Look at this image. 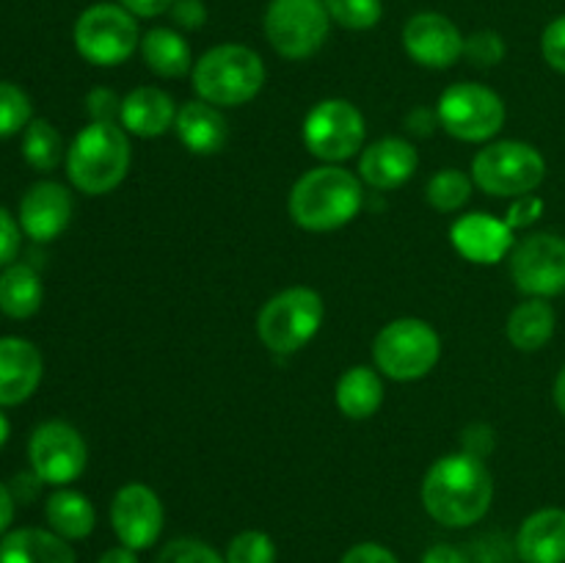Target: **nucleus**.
<instances>
[{
	"instance_id": "obj_38",
	"label": "nucleus",
	"mask_w": 565,
	"mask_h": 563,
	"mask_svg": "<svg viewBox=\"0 0 565 563\" xmlns=\"http://www.w3.org/2000/svg\"><path fill=\"white\" fill-rule=\"evenodd\" d=\"M544 208L546 204L539 193H527V196L511 199V208H508V213H505V224L511 226L513 232L527 230V226H533L535 221L544 215Z\"/></svg>"
},
{
	"instance_id": "obj_15",
	"label": "nucleus",
	"mask_w": 565,
	"mask_h": 563,
	"mask_svg": "<svg viewBox=\"0 0 565 563\" xmlns=\"http://www.w3.org/2000/svg\"><path fill=\"white\" fill-rule=\"evenodd\" d=\"M463 33L439 11H417L403 25V50L425 70H450L463 59Z\"/></svg>"
},
{
	"instance_id": "obj_19",
	"label": "nucleus",
	"mask_w": 565,
	"mask_h": 563,
	"mask_svg": "<svg viewBox=\"0 0 565 563\" xmlns=\"http://www.w3.org/2000/svg\"><path fill=\"white\" fill-rule=\"evenodd\" d=\"M42 351L25 337H0V408L20 406L39 390Z\"/></svg>"
},
{
	"instance_id": "obj_14",
	"label": "nucleus",
	"mask_w": 565,
	"mask_h": 563,
	"mask_svg": "<svg viewBox=\"0 0 565 563\" xmlns=\"http://www.w3.org/2000/svg\"><path fill=\"white\" fill-rule=\"evenodd\" d=\"M108 517L119 544L143 552L158 544L166 524V508L152 486L130 480L116 489Z\"/></svg>"
},
{
	"instance_id": "obj_1",
	"label": "nucleus",
	"mask_w": 565,
	"mask_h": 563,
	"mask_svg": "<svg viewBox=\"0 0 565 563\" xmlns=\"http://www.w3.org/2000/svg\"><path fill=\"white\" fill-rule=\"evenodd\" d=\"M423 508L441 528H472L494 502V478L483 458L467 450L447 453L423 478Z\"/></svg>"
},
{
	"instance_id": "obj_42",
	"label": "nucleus",
	"mask_w": 565,
	"mask_h": 563,
	"mask_svg": "<svg viewBox=\"0 0 565 563\" xmlns=\"http://www.w3.org/2000/svg\"><path fill=\"white\" fill-rule=\"evenodd\" d=\"M116 3L125 6V9L130 11L132 17H138V20H152V17L169 14L174 0H116Z\"/></svg>"
},
{
	"instance_id": "obj_45",
	"label": "nucleus",
	"mask_w": 565,
	"mask_h": 563,
	"mask_svg": "<svg viewBox=\"0 0 565 563\" xmlns=\"http://www.w3.org/2000/svg\"><path fill=\"white\" fill-rule=\"evenodd\" d=\"M14 511H17L14 491H11V486H6L3 480H0V535L9 533L11 522H14Z\"/></svg>"
},
{
	"instance_id": "obj_24",
	"label": "nucleus",
	"mask_w": 565,
	"mask_h": 563,
	"mask_svg": "<svg viewBox=\"0 0 565 563\" xmlns=\"http://www.w3.org/2000/svg\"><path fill=\"white\" fill-rule=\"evenodd\" d=\"M138 53H141L143 66L158 77H166V81L191 75L193 64H196L188 39L177 28L166 25L149 28L147 33H141Z\"/></svg>"
},
{
	"instance_id": "obj_9",
	"label": "nucleus",
	"mask_w": 565,
	"mask_h": 563,
	"mask_svg": "<svg viewBox=\"0 0 565 563\" xmlns=\"http://www.w3.org/2000/svg\"><path fill=\"white\" fill-rule=\"evenodd\" d=\"M436 119L447 136L463 144H486L505 127V99L483 83H452L441 92Z\"/></svg>"
},
{
	"instance_id": "obj_37",
	"label": "nucleus",
	"mask_w": 565,
	"mask_h": 563,
	"mask_svg": "<svg viewBox=\"0 0 565 563\" xmlns=\"http://www.w3.org/2000/svg\"><path fill=\"white\" fill-rule=\"evenodd\" d=\"M541 55L552 70L565 75V14L555 17L541 33Z\"/></svg>"
},
{
	"instance_id": "obj_31",
	"label": "nucleus",
	"mask_w": 565,
	"mask_h": 563,
	"mask_svg": "<svg viewBox=\"0 0 565 563\" xmlns=\"http://www.w3.org/2000/svg\"><path fill=\"white\" fill-rule=\"evenodd\" d=\"M226 563H276L279 561V550L276 541L270 539L265 530H241L230 539L224 552Z\"/></svg>"
},
{
	"instance_id": "obj_2",
	"label": "nucleus",
	"mask_w": 565,
	"mask_h": 563,
	"mask_svg": "<svg viewBox=\"0 0 565 563\" xmlns=\"http://www.w3.org/2000/svg\"><path fill=\"white\" fill-rule=\"evenodd\" d=\"M362 204V177L345 166L323 163L298 177L287 196V213L307 232H334L351 224Z\"/></svg>"
},
{
	"instance_id": "obj_41",
	"label": "nucleus",
	"mask_w": 565,
	"mask_h": 563,
	"mask_svg": "<svg viewBox=\"0 0 565 563\" xmlns=\"http://www.w3.org/2000/svg\"><path fill=\"white\" fill-rule=\"evenodd\" d=\"M340 563H401L390 546L379 544V541H359L351 550H345Z\"/></svg>"
},
{
	"instance_id": "obj_34",
	"label": "nucleus",
	"mask_w": 565,
	"mask_h": 563,
	"mask_svg": "<svg viewBox=\"0 0 565 563\" xmlns=\"http://www.w3.org/2000/svg\"><path fill=\"white\" fill-rule=\"evenodd\" d=\"M154 563H226L215 546H210L207 541L193 539V535H180V539H171L160 546Z\"/></svg>"
},
{
	"instance_id": "obj_47",
	"label": "nucleus",
	"mask_w": 565,
	"mask_h": 563,
	"mask_svg": "<svg viewBox=\"0 0 565 563\" xmlns=\"http://www.w3.org/2000/svg\"><path fill=\"white\" fill-rule=\"evenodd\" d=\"M552 401H555L557 412L565 417V364L561 368V373L555 375V386H552Z\"/></svg>"
},
{
	"instance_id": "obj_35",
	"label": "nucleus",
	"mask_w": 565,
	"mask_h": 563,
	"mask_svg": "<svg viewBox=\"0 0 565 563\" xmlns=\"http://www.w3.org/2000/svg\"><path fill=\"white\" fill-rule=\"evenodd\" d=\"M508 55L505 39L500 36L491 28H483V31H475L463 39V59L475 66H483V70H491V66L502 64Z\"/></svg>"
},
{
	"instance_id": "obj_27",
	"label": "nucleus",
	"mask_w": 565,
	"mask_h": 563,
	"mask_svg": "<svg viewBox=\"0 0 565 563\" xmlns=\"http://www.w3.org/2000/svg\"><path fill=\"white\" fill-rule=\"evenodd\" d=\"M334 401L348 419H370L384 403L381 373L370 364H353L337 381Z\"/></svg>"
},
{
	"instance_id": "obj_17",
	"label": "nucleus",
	"mask_w": 565,
	"mask_h": 563,
	"mask_svg": "<svg viewBox=\"0 0 565 563\" xmlns=\"http://www.w3.org/2000/svg\"><path fill=\"white\" fill-rule=\"evenodd\" d=\"M450 243L463 259L475 265H497L516 246L505 219L489 213H467L452 221Z\"/></svg>"
},
{
	"instance_id": "obj_21",
	"label": "nucleus",
	"mask_w": 565,
	"mask_h": 563,
	"mask_svg": "<svg viewBox=\"0 0 565 563\" xmlns=\"http://www.w3.org/2000/svg\"><path fill=\"white\" fill-rule=\"evenodd\" d=\"M516 555L522 563H565V508L530 513L516 530Z\"/></svg>"
},
{
	"instance_id": "obj_16",
	"label": "nucleus",
	"mask_w": 565,
	"mask_h": 563,
	"mask_svg": "<svg viewBox=\"0 0 565 563\" xmlns=\"http://www.w3.org/2000/svg\"><path fill=\"white\" fill-rule=\"evenodd\" d=\"M72 215H75V202L70 188L55 180H39L22 193L17 221L22 235L36 243H50L64 235L66 226L72 224Z\"/></svg>"
},
{
	"instance_id": "obj_23",
	"label": "nucleus",
	"mask_w": 565,
	"mask_h": 563,
	"mask_svg": "<svg viewBox=\"0 0 565 563\" xmlns=\"http://www.w3.org/2000/svg\"><path fill=\"white\" fill-rule=\"evenodd\" d=\"M0 563H77L72 541L50 528H17L0 539Z\"/></svg>"
},
{
	"instance_id": "obj_8",
	"label": "nucleus",
	"mask_w": 565,
	"mask_h": 563,
	"mask_svg": "<svg viewBox=\"0 0 565 563\" xmlns=\"http://www.w3.org/2000/svg\"><path fill=\"white\" fill-rule=\"evenodd\" d=\"M75 50L92 66H121L141 44L138 17L119 3H94L72 28Z\"/></svg>"
},
{
	"instance_id": "obj_7",
	"label": "nucleus",
	"mask_w": 565,
	"mask_h": 563,
	"mask_svg": "<svg viewBox=\"0 0 565 563\" xmlns=\"http://www.w3.org/2000/svg\"><path fill=\"white\" fill-rule=\"evenodd\" d=\"M441 337L428 320L397 318L381 326L373 340V362L392 381H419L439 364Z\"/></svg>"
},
{
	"instance_id": "obj_28",
	"label": "nucleus",
	"mask_w": 565,
	"mask_h": 563,
	"mask_svg": "<svg viewBox=\"0 0 565 563\" xmlns=\"http://www.w3.org/2000/svg\"><path fill=\"white\" fill-rule=\"evenodd\" d=\"M44 285L36 268L11 263L0 270V312L11 320H28L42 309Z\"/></svg>"
},
{
	"instance_id": "obj_39",
	"label": "nucleus",
	"mask_w": 565,
	"mask_h": 563,
	"mask_svg": "<svg viewBox=\"0 0 565 563\" xmlns=\"http://www.w3.org/2000/svg\"><path fill=\"white\" fill-rule=\"evenodd\" d=\"M20 243H22V226L14 215L9 213L6 208H0V270L6 265H11L20 254Z\"/></svg>"
},
{
	"instance_id": "obj_48",
	"label": "nucleus",
	"mask_w": 565,
	"mask_h": 563,
	"mask_svg": "<svg viewBox=\"0 0 565 563\" xmlns=\"http://www.w3.org/2000/svg\"><path fill=\"white\" fill-rule=\"evenodd\" d=\"M9 436H11V423H9V417L3 414V408H0V450L6 447Z\"/></svg>"
},
{
	"instance_id": "obj_36",
	"label": "nucleus",
	"mask_w": 565,
	"mask_h": 563,
	"mask_svg": "<svg viewBox=\"0 0 565 563\" xmlns=\"http://www.w3.org/2000/svg\"><path fill=\"white\" fill-rule=\"evenodd\" d=\"M86 110L92 121H105V125H119L121 116V97L114 88L97 86L88 92L86 97Z\"/></svg>"
},
{
	"instance_id": "obj_29",
	"label": "nucleus",
	"mask_w": 565,
	"mask_h": 563,
	"mask_svg": "<svg viewBox=\"0 0 565 563\" xmlns=\"http://www.w3.org/2000/svg\"><path fill=\"white\" fill-rule=\"evenodd\" d=\"M22 158L33 171H55L66 160V147L61 132L55 130L53 121L31 119V125L22 130Z\"/></svg>"
},
{
	"instance_id": "obj_4",
	"label": "nucleus",
	"mask_w": 565,
	"mask_h": 563,
	"mask_svg": "<svg viewBox=\"0 0 565 563\" xmlns=\"http://www.w3.org/2000/svg\"><path fill=\"white\" fill-rule=\"evenodd\" d=\"M265 61L248 44L226 42L202 53L193 64L191 86L199 99L215 108H237L263 92Z\"/></svg>"
},
{
	"instance_id": "obj_11",
	"label": "nucleus",
	"mask_w": 565,
	"mask_h": 563,
	"mask_svg": "<svg viewBox=\"0 0 565 563\" xmlns=\"http://www.w3.org/2000/svg\"><path fill=\"white\" fill-rule=\"evenodd\" d=\"M301 138L312 158L340 166L362 152L367 125L351 99L329 97L312 105V110L303 116Z\"/></svg>"
},
{
	"instance_id": "obj_32",
	"label": "nucleus",
	"mask_w": 565,
	"mask_h": 563,
	"mask_svg": "<svg viewBox=\"0 0 565 563\" xmlns=\"http://www.w3.org/2000/svg\"><path fill=\"white\" fill-rule=\"evenodd\" d=\"M331 22L345 31H370L384 17V0H323Z\"/></svg>"
},
{
	"instance_id": "obj_20",
	"label": "nucleus",
	"mask_w": 565,
	"mask_h": 563,
	"mask_svg": "<svg viewBox=\"0 0 565 563\" xmlns=\"http://www.w3.org/2000/svg\"><path fill=\"white\" fill-rule=\"evenodd\" d=\"M177 110L180 105L169 92L158 86H138L121 97L119 125L125 127L127 136L160 138L174 130Z\"/></svg>"
},
{
	"instance_id": "obj_10",
	"label": "nucleus",
	"mask_w": 565,
	"mask_h": 563,
	"mask_svg": "<svg viewBox=\"0 0 565 563\" xmlns=\"http://www.w3.org/2000/svg\"><path fill=\"white\" fill-rule=\"evenodd\" d=\"M263 31L276 55L303 61L326 44L331 17L323 0H270L263 14Z\"/></svg>"
},
{
	"instance_id": "obj_5",
	"label": "nucleus",
	"mask_w": 565,
	"mask_h": 563,
	"mask_svg": "<svg viewBox=\"0 0 565 563\" xmlns=\"http://www.w3.org/2000/svg\"><path fill=\"white\" fill-rule=\"evenodd\" d=\"M326 320V301L315 287H285L257 312V337L270 353L290 357L318 337Z\"/></svg>"
},
{
	"instance_id": "obj_44",
	"label": "nucleus",
	"mask_w": 565,
	"mask_h": 563,
	"mask_svg": "<svg viewBox=\"0 0 565 563\" xmlns=\"http://www.w3.org/2000/svg\"><path fill=\"white\" fill-rule=\"evenodd\" d=\"M42 489V480L36 478V472H20L11 484V491H14V500L17 502H28L31 497H36V491Z\"/></svg>"
},
{
	"instance_id": "obj_25",
	"label": "nucleus",
	"mask_w": 565,
	"mask_h": 563,
	"mask_svg": "<svg viewBox=\"0 0 565 563\" xmlns=\"http://www.w3.org/2000/svg\"><path fill=\"white\" fill-rule=\"evenodd\" d=\"M557 312L550 298H524L508 315L505 337L516 351L535 353L555 337Z\"/></svg>"
},
{
	"instance_id": "obj_18",
	"label": "nucleus",
	"mask_w": 565,
	"mask_h": 563,
	"mask_svg": "<svg viewBox=\"0 0 565 563\" xmlns=\"http://www.w3.org/2000/svg\"><path fill=\"white\" fill-rule=\"evenodd\" d=\"M419 166L417 147L408 138L386 136L367 144L359 155V177L375 191H395L414 177Z\"/></svg>"
},
{
	"instance_id": "obj_12",
	"label": "nucleus",
	"mask_w": 565,
	"mask_h": 563,
	"mask_svg": "<svg viewBox=\"0 0 565 563\" xmlns=\"http://www.w3.org/2000/svg\"><path fill=\"white\" fill-rule=\"evenodd\" d=\"M28 461L42 484L70 486L86 472L88 447L81 431L64 419H47L36 425L28 439Z\"/></svg>"
},
{
	"instance_id": "obj_6",
	"label": "nucleus",
	"mask_w": 565,
	"mask_h": 563,
	"mask_svg": "<svg viewBox=\"0 0 565 563\" xmlns=\"http://www.w3.org/2000/svg\"><path fill=\"white\" fill-rule=\"evenodd\" d=\"M475 188L494 199L535 193L546 180V160L539 147L516 138L491 141L472 158Z\"/></svg>"
},
{
	"instance_id": "obj_26",
	"label": "nucleus",
	"mask_w": 565,
	"mask_h": 563,
	"mask_svg": "<svg viewBox=\"0 0 565 563\" xmlns=\"http://www.w3.org/2000/svg\"><path fill=\"white\" fill-rule=\"evenodd\" d=\"M44 519L50 530L66 541H83L97 528V511L94 502L83 491L61 486L44 500Z\"/></svg>"
},
{
	"instance_id": "obj_3",
	"label": "nucleus",
	"mask_w": 565,
	"mask_h": 563,
	"mask_svg": "<svg viewBox=\"0 0 565 563\" xmlns=\"http://www.w3.org/2000/svg\"><path fill=\"white\" fill-rule=\"evenodd\" d=\"M132 147L121 125L88 121L66 147V177L86 196L116 191L130 174Z\"/></svg>"
},
{
	"instance_id": "obj_46",
	"label": "nucleus",
	"mask_w": 565,
	"mask_h": 563,
	"mask_svg": "<svg viewBox=\"0 0 565 563\" xmlns=\"http://www.w3.org/2000/svg\"><path fill=\"white\" fill-rule=\"evenodd\" d=\"M97 563H141V561H138L136 550H130V546H125V544H116V546H110V550H105L103 555H99Z\"/></svg>"
},
{
	"instance_id": "obj_33",
	"label": "nucleus",
	"mask_w": 565,
	"mask_h": 563,
	"mask_svg": "<svg viewBox=\"0 0 565 563\" xmlns=\"http://www.w3.org/2000/svg\"><path fill=\"white\" fill-rule=\"evenodd\" d=\"M33 119V103L17 83L0 81V138L25 130Z\"/></svg>"
},
{
	"instance_id": "obj_13",
	"label": "nucleus",
	"mask_w": 565,
	"mask_h": 563,
	"mask_svg": "<svg viewBox=\"0 0 565 563\" xmlns=\"http://www.w3.org/2000/svg\"><path fill=\"white\" fill-rule=\"evenodd\" d=\"M508 268L524 298H555L565 293V237L535 232L508 254Z\"/></svg>"
},
{
	"instance_id": "obj_30",
	"label": "nucleus",
	"mask_w": 565,
	"mask_h": 563,
	"mask_svg": "<svg viewBox=\"0 0 565 563\" xmlns=\"http://www.w3.org/2000/svg\"><path fill=\"white\" fill-rule=\"evenodd\" d=\"M475 180L461 169H441L425 185V199L439 213H456L472 199Z\"/></svg>"
},
{
	"instance_id": "obj_22",
	"label": "nucleus",
	"mask_w": 565,
	"mask_h": 563,
	"mask_svg": "<svg viewBox=\"0 0 565 563\" xmlns=\"http://www.w3.org/2000/svg\"><path fill=\"white\" fill-rule=\"evenodd\" d=\"M174 132L180 138L182 147L191 155H207L221 152L226 147V138H230V125H226L224 114L215 105L204 103V99H191V103H182L177 110Z\"/></svg>"
},
{
	"instance_id": "obj_43",
	"label": "nucleus",
	"mask_w": 565,
	"mask_h": 563,
	"mask_svg": "<svg viewBox=\"0 0 565 563\" xmlns=\"http://www.w3.org/2000/svg\"><path fill=\"white\" fill-rule=\"evenodd\" d=\"M419 563H467V555H463L456 544L439 541V544H430L428 550L423 552V561Z\"/></svg>"
},
{
	"instance_id": "obj_40",
	"label": "nucleus",
	"mask_w": 565,
	"mask_h": 563,
	"mask_svg": "<svg viewBox=\"0 0 565 563\" xmlns=\"http://www.w3.org/2000/svg\"><path fill=\"white\" fill-rule=\"evenodd\" d=\"M169 14L180 31H199L207 22V6L204 0H174Z\"/></svg>"
}]
</instances>
